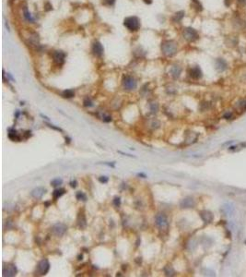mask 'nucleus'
Here are the masks:
<instances>
[{
    "instance_id": "20e7f679",
    "label": "nucleus",
    "mask_w": 246,
    "mask_h": 277,
    "mask_svg": "<svg viewBox=\"0 0 246 277\" xmlns=\"http://www.w3.org/2000/svg\"><path fill=\"white\" fill-rule=\"evenodd\" d=\"M123 86L127 91H132V90H135L136 88L138 82H136V80L133 77L126 76L123 79Z\"/></svg>"
},
{
    "instance_id": "bb28decb",
    "label": "nucleus",
    "mask_w": 246,
    "mask_h": 277,
    "mask_svg": "<svg viewBox=\"0 0 246 277\" xmlns=\"http://www.w3.org/2000/svg\"><path fill=\"white\" fill-rule=\"evenodd\" d=\"M83 104H84V106H86V107H91L93 105V103H92V101H91V98H86L84 100Z\"/></svg>"
},
{
    "instance_id": "473e14b6",
    "label": "nucleus",
    "mask_w": 246,
    "mask_h": 277,
    "mask_svg": "<svg viewBox=\"0 0 246 277\" xmlns=\"http://www.w3.org/2000/svg\"><path fill=\"white\" fill-rule=\"evenodd\" d=\"M104 4L105 5H108V6H112V5H114V2H115V0H104Z\"/></svg>"
},
{
    "instance_id": "9b49d317",
    "label": "nucleus",
    "mask_w": 246,
    "mask_h": 277,
    "mask_svg": "<svg viewBox=\"0 0 246 277\" xmlns=\"http://www.w3.org/2000/svg\"><path fill=\"white\" fill-rule=\"evenodd\" d=\"M53 57L54 62L57 65H62L64 64L65 58V54L63 51H56L53 54Z\"/></svg>"
},
{
    "instance_id": "dca6fc26",
    "label": "nucleus",
    "mask_w": 246,
    "mask_h": 277,
    "mask_svg": "<svg viewBox=\"0 0 246 277\" xmlns=\"http://www.w3.org/2000/svg\"><path fill=\"white\" fill-rule=\"evenodd\" d=\"M222 212H223L226 215L228 216H232L234 213H235V208L231 203H226L222 206Z\"/></svg>"
},
{
    "instance_id": "c85d7f7f",
    "label": "nucleus",
    "mask_w": 246,
    "mask_h": 277,
    "mask_svg": "<svg viewBox=\"0 0 246 277\" xmlns=\"http://www.w3.org/2000/svg\"><path fill=\"white\" fill-rule=\"evenodd\" d=\"M150 109H151V111L153 112V113H156V112L158 111V109H159L158 104H156V103L150 104Z\"/></svg>"
},
{
    "instance_id": "a878e982",
    "label": "nucleus",
    "mask_w": 246,
    "mask_h": 277,
    "mask_svg": "<svg viewBox=\"0 0 246 277\" xmlns=\"http://www.w3.org/2000/svg\"><path fill=\"white\" fill-rule=\"evenodd\" d=\"M76 197H77V200H79V201H87V196H86V194L83 193V192H80V191L77 193Z\"/></svg>"
},
{
    "instance_id": "ddd939ff",
    "label": "nucleus",
    "mask_w": 246,
    "mask_h": 277,
    "mask_svg": "<svg viewBox=\"0 0 246 277\" xmlns=\"http://www.w3.org/2000/svg\"><path fill=\"white\" fill-rule=\"evenodd\" d=\"M200 217L202 218V220L205 222L206 224H209L213 221V214L211 212L209 211L204 210L200 212Z\"/></svg>"
},
{
    "instance_id": "39448f33",
    "label": "nucleus",
    "mask_w": 246,
    "mask_h": 277,
    "mask_svg": "<svg viewBox=\"0 0 246 277\" xmlns=\"http://www.w3.org/2000/svg\"><path fill=\"white\" fill-rule=\"evenodd\" d=\"M155 223L159 229H166L168 227V218L164 213H158L155 217Z\"/></svg>"
},
{
    "instance_id": "cd10ccee",
    "label": "nucleus",
    "mask_w": 246,
    "mask_h": 277,
    "mask_svg": "<svg viewBox=\"0 0 246 277\" xmlns=\"http://www.w3.org/2000/svg\"><path fill=\"white\" fill-rule=\"evenodd\" d=\"M238 106L243 109V110H246V99L241 100L239 104H238Z\"/></svg>"
},
{
    "instance_id": "7ed1b4c3",
    "label": "nucleus",
    "mask_w": 246,
    "mask_h": 277,
    "mask_svg": "<svg viewBox=\"0 0 246 277\" xmlns=\"http://www.w3.org/2000/svg\"><path fill=\"white\" fill-rule=\"evenodd\" d=\"M183 37L188 42H194L198 40L199 34L196 30H194L192 27H187L183 31Z\"/></svg>"
},
{
    "instance_id": "6e6552de",
    "label": "nucleus",
    "mask_w": 246,
    "mask_h": 277,
    "mask_svg": "<svg viewBox=\"0 0 246 277\" xmlns=\"http://www.w3.org/2000/svg\"><path fill=\"white\" fill-rule=\"evenodd\" d=\"M66 231V226L64 224H56L52 227V232L57 236H62Z\"/></svg>"
},
{
    "instance_id": "79ce46f5",
    "label": "nucleus",
    "mask_w": 246,
    "mask_h": 277,
    "mask_svg": "<svg viewBox=\"0 0 246 277\" xmlns=\"http://www.w3.org/2000/svg\"><path fill=\"white\" fill-rule=\"evenodd\" d=\"M19 111H17V112H16V118H19Z\"/></svg>"
},
{
    "instance_id": "e433bc0d",
    "label": "nucleus",
    "mask_w": 246,
    "mask_h": 277,
    "mask_svg": "<svg viewBox=\"0 0 246 277\" xmlns=\"http://www.w3.org/2000/svg\"><path fill=\"white\" fill-rule=\"evenodd\" d=\"M77 180H73V181L70 182V186H71L72 188H76V187H77Z\"/></svg>"
},
{
    "instance_id": "c756f323",
    "label": "nucleus",
    "mask_w": 246,
    "mask_h": 277,
    "mask_svg": "<svg viewBox=\"0 0 246 277\" xmlns=\"http://www.w3.org/2000/svg\"><path fill=\"white\" fill-rule=\"evenodd\" d=\"M114 204L115 207H119L121 205V199L119 197H115L114 200Z\"/></svg>"
},
{
    "instance_id": "f257e3e1",
    "label": "nucleus",
    "mask_w": 246,
    "mask_h": 277,
    "mask_svg": "<svg viewBox=\"0 0 246 277\" xmlns=\"http://www.w3.org/2000/svg\"><path fill=\"white\" fill-rule=\"evenodd\" d=\"M178 46L177 44L173 40L164 41L161 44V52L165 56H173L177 53Z\"/></svg>"
},
{
    "instance_id": "7c9ffc66",
    "label": "nucleus",
    "mask_w": 246,
    "mask_h": 277,
    "mask_svg": "<svg viewBox=\"0 0 246 277\" xmlns=\"http://www.w3.org/2000/svg\"><path fill=\"white\" fill-rule=\"evenodd\" d=\"M102 120L104 122H111L112 121V116H108V115H103L102 116Z\"/></svg>"
},
{
    "instance_id": "f8f14e48",
    "label": "nucleus",
    "mask_w": 246,
    "mask_h": 277,
    "mask_svg": "<svg viewBox=\"0 0 246 277\" xmlns=\"http://www.w3.org/2000/svg\"><path fill=\"white\" fill-rule=\"evenodd\" d=\"M181 207L182 208H184V209H188V208H193L194 205H196V202H194V200L193 198L191 197H186L184 198L183 200L181 201Z\"/></svg>"
},
{
    "instance_id": "f704fd0d",
    "label": "nucleus",
    "mask_w": 246,
    "mask_h": 277,
    "mask_svg": "<svg viewBox=\"0 0 246 277\" xmlns=\"http://www.w3.org/2000/svg\"><path fill=\"white\" fill-rule=\"evenodd\" d=\"M47 126L51 128H54V130H58V131H60V132H63V130H62V128H57L56 126H54V125H50V124H47Z\"/></svg>"
},
{
    "instance_id": "412c9836",
    "label": "nucleus",
    "mask_w": 246,
    "mask_h": 277,
    "mask_svg": "<svg viewBox=\"0 0 246 277\" xmlns=\"http://www.w3.org/2000/svg\"><path fill=\"white\" fill-rule=\"evenodd\" d=\"M75 95V92L73 90H65L63 92H62V96L64 98H72Z\"/></svg>"
},
{
    "instance_id": "ea45409f",
    "label": "nucleus",
    "mask_w": 246,
    "mask_h": 277,
    "mask_svg": "<svg viewBox=\"0 0 246 277\" xmlns=\"http://www.w3.org/2000/svg\"><path fill=\"white\" fill-rule=\"evenodd\" d=\"M144 2L147 3V4H151L152 3V0H144Z\"/></svg>"
},
{
    "instance_id": "37998d69",
    "label": "nucleus",
    "mask_w": 246,
    "mask_h": 277,
    "mask_svg": "<svg viewBox=\"0 0 246 277\" xmlns=\"http://www.w3.org/2000/svg\"><path fill=\"white\" fill-rule=\"evenodd\" d=\"M193 2H194V3H198L199 1H198V0H193Z\"/></svg>"
},
{
    "instance_id": "f3484780",
    "label": "nucleus",
    "mask_w": 246,
    "mask_h": 277,
    "mask_svg": "<svg viewBox=\"0 0 246 277\" xmlns=\"http://www.w3.org/2000/svg\"><path fill=\"white\" fill-rule=\"evenodd\" d=\"M182 73V68L178 65H174L171 68V75L173 76V79H178Z\"/></svg>"
},
{
    "instance_id": "b1692460",
    "label": "nucleus",
    "mask_w": 246,
    "mask_h": 277,
    "mask_svg": "<svg viewBox=\"0 0 246 277\" xmlns=\"http://www.w3.org/2000/svg\"><path fill=\"white\" fill-rule=\"evenodd\" d=\"M79 225L80 226L81 228H84V227H86V225H87V223H86V219H85L84 215H79Z\"/></svg>"
},
{
    "instance_id": "4c0bfd02",
    "label": "nucleus",
    "mask_w": 246,
    "mask_h": 277,
    "mask_svg": "<svg viewBox=\"0 0 246 277\" xmlns=\"http://www.w3.org/2000/svg\"><path fill=\"white\" fill-rule=\"evenodd\" d=\"M237 2L241 4V5H244V4L246 3V0H237Z\"/></svg>"
},
{
    "instance_id": "f03ea898",
    "label": "nucleus",
    "mask_w": 246,
    "mask_h": 277,
    "mask_svg": "<svg viewBox=\"0 0 246 277\" xmlns=\"http://www.w3.org/2000/svg\"><path fill=\"white\" fill-rule=\"evenodd\" d=\"M124 25L130 31V32H136L140 28V21L138 17H127L124 19Z\"/></svg>"
},
{
    "instance_id": "2f4dec72",
    "label": "nucleus",
    "mask_w": 246,
    "mask_h": 277,
    "mask_svg": "<svg viewBox=\"0 0 246 277\" xmlns=\"http://www.w3.org/2000/svg\"><path fill=\"white\" fill-rule=\"evenodd\" d=\"M223 118H226V119H230L232 118V114H231V112H226L225 114L223 115Z\"/></svg>"
},
{
    "instance_id": "72a5a7b5",
    "label": "nucleus",
    "mask_w": 246,
    "mask_h": 277,
    "mask_svg": "<svg viewBox=\"0 0 246 277\" xmlns=\"http://www.w3.org/2000/svg\"><path fill=\"white\" fill-rule=\"evenodd\" d=\"M108 180H109V178H108L107 177H101L99 178V181H100L101 183H107V182H108Z\"/></svg>"
},
{
    "instance_id": "423d86ee",
    "label": "nucleus",
    "mask_w": 246,
    "mask_h": 277,
    "mask_svg": "<svg viewBox=\"0 0 246 277\" xmlns=\"http://www.w3.org/2000/svg\"><path fill=\"white\" fill-rule=\"evenodd\" d=\"M49 269H50V263H49V261L46 260V259H44V260H42L40 262L38 263L37 272L40 275H44V274H46L48 272Z\"/></svg>"
},
{
    "instance_id": "9d476101",
    "label": "nucleus",
    "mask_w": 246,
    "mask_h": 277,
    "mask_svg": "<svg viewBox=\"0 0 246 277\" xmlns=\"http://www.w3.org/2000/svg\"><path fill=\"white\" fill-rule=\"evenodd\" d=\"M17 268L15 265H7L3 268V275L7 276V277H12L15 276L17 274Z\"/></svg>"
},
{
    "instance_id": "aec40b11",
    "label": "nucleus",
    "mask_w": 246,
    "mask_h": 277,
    "mask_svg": "<svg viewBox=\"0 0 246 277\" xmlns=\"http://www.w3.org/2000/svg\"><path fill=\"white\" fill-rule=\"evenodd\" d=\"M9 138L12 140H17V141L20 139V138L19 137V135L17 133V131L15 130H12V128H9Z\"/></svg>"
},
{
    "instance_id": "6ab92c4d",
    "label": "nucleus",
    "mask_w": 246,
    "mask_h": 277,
    "mask_svg": "<svg viewBox=\"0 0 246 277\" xmlns=\"http://www.w3.org/2000/svg\"><path fill=\"white\" fill-rule=\"evenodd\" d=\"M65 192V190L64 189H54V192H53V198L54 199V200H57V199H59L62 195H64Z\"/></svg>"
},
{
    "instance_id": "4be33fe9",
    "label": "nucleus",
    "mask_w": 246,
    "mask_h": 277,
    "mask_svg": "<svg viewBox=\"0 0 246 277\" xmlns=\"http://www.w3.org/2000/svg\"><path fill=\"white\" fill-rule=\"evenodd\" d=\"M164 272H165V274L167 276H173L175 274L173 268L171 266H170V265H168V266H166L165 268H164Z\"/></svg>"
},
{
    "instance_id": "393cba45",
    "label": "nucleus",
    "mask_w": 246,
    "mask_h": 277,
    "mask_svg": "<svg viewBox=\"0 0 246 277\" xmlns=\"http://www.w3.org/2000/svg\"><path fill=\"white\" fill-rule=\"evenodd\" d=\"M62 183H63V180H62L61 178H54L53 179L52 181H51V185H52L53 187H58V186H60Z\"/></svg>"
},
{
    "instance_id": "0eeeda50",
    "label": "nucleus",
    "mask_w": 246,
    "mask_h": 277,
    "mask_svg": "<svg viewBox=\"0 0 246 277\" xmlns=\"http://www.w3.org/2000/svg\"><path fill=\"white\" fill-rule=\"evenodd\" d=\"M215 66H216V69L220 72L225 71L229 67L228 62L226 61L224 58H220V57L217 58V59L215 60Z\"/></svg>"
},
{
    "instance_id": "a211bd4d",
    "label": "nucleus",
    "mask_w": 246,
    "mask_h": 277,
    "mask_svg": "<svg viewBox=\"0 0 246 277\" xmlns=\"http://www.w3.org/2000/svg\"><path fill=\"white\" fill-rule=\"evenodd\" d=\"M184 17V11H178L176 12L173 17V21L174 22H180L182 19Z\"/></svg>"
},
{
    "instance_id": "c9c22d12",
    "label": "nucleus",
    "mask_w": 246,
    "mask_h": 277,
    "mask_svg": "<svg viewBox=\"0 0 246 277\" xmlns=\"http://www.w3.org/2000/svg\"><path fill=\"white\" fill-rule=\"evenodd\" d=\"M224 5L229 7L230 5H231V0H224Z\"/></svg>"
},
{
    "instance_id": "5701e85b",
    "label": "nucleus",
    "mask_w": 246,
    "mask_h": 277,
    "mask_svg": "<svg viewBox=\"0 0 246 277\" xmlns=\"http://www.w3.org/2000/svg\"><path fill=\"white\" fill-rule=\"evenodd\" d=\"M23 14H24V15H23V16H24L25 19H27V21H30V22H33V21H34V19L32 18V14H30L27 9H25V10H24V13H23Z\"/></svg>"
},
{
    "instance_id": "58836bf2",
    "label": "nucleus",
    "mask_w": 246,
    "mask_h": 277,
    "mask_svg": "<svg viewBox=\"0 0 246 277\" xmlns=\"http://www.w3.org/2000/svg\"><path fill=\"white\" fill-rule=\"evenodd\" d=\"M138 175V177H142L143 178H146V177H147V175H146L145 174H143V173H139Z\"/></svg>"
},
{
    "instance_id": "a19ab883",
    "label": "nucleus",
    "mask_w": 246,
    "mask_h": 277,
    "mask_svg": "<svg viewBox=\"0 0 246 277\" xmlns=\"http://www.w3.org/2000/svg\"><path fill=\"white\" fill-rule=\"evenodd\" d=\"M42 116V118H45L46 120H49V118H47V116H44V115H41Z\"/></svg>"
},
{
    "instance_id": "4468645a",
    "label": "nucleus",
    "mask_w": 246,
    "mask_h": 277,
    "mask_svg": "<svg viewBox=\"0 0 246 277\" xmlns=\"http://www.w3.org/2000/svg\"><path fill=\"white\" fill-rule=\"evenodd\" d=\"M190 76L194 80H199L203 76L201 68H199L198 66H194V67H193L190 69Z\"/></svg>"
},
{
    "instance_id": "2eb2a0df",
    "label": "nucleus",
    "mask_w": 246,
    "mask_h": 277,
    "mask_svg": "<svg viewBox=\"0 0 246 277\" xmlns=\"http://www.w3.org/2000/svg\"><path fill=\"white\" fill-rule=\"evenodd\" d=\"M46 192V189H44V187H38V188L36 189H34L32 191V193H30V195L35 198V199H42V196L45 194Z\"/></svg>"
},
{
    "instance_id": "1a4fd4ad",
    "label": "nucleus",
    "mask_w": 246,
    "mask_h": 277,
    "mask_svg": "<svg viewBox=\"0 0 246 277\" xmlns=\"http://www.w3.org/2000/svg\"><path fill=\"white\" fill-rule=\"evenodd\" d=\"M92 52H93V54H94V56L101 57L103 54V52H104L102 45H101L100 42H94V43H93V45H92Z\"/></svg>"
}]
</instances>
